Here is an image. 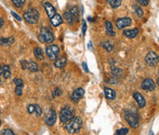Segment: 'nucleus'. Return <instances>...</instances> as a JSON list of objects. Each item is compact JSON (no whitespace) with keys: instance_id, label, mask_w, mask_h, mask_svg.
<instances>
[{"instance_id":"dca6fc26","label":"nucleus","mask_w":159,"mask_h":135,"mask_svg":"<svg viewBox=\"0 0 159 135\" xmlns=\"http://www.w3.org/2000/svg\"><path fill=\"white\" fill-rule=\"evenodd\" d=\"M138 33H139V30L137 28H134V29H132V30H125L123 31V35L128 39L135 38V37L138 35Z\"/></svg>"},{"instance_id":"6e6552de","label":"nucleus","mask_w":159,"mask_h":135,"mask_svg":"<svg viewBox=\"0 0 159 135\" xmlns=\"http://www.w3.org/2000/svg\"><path fill=\"white\" fill-rule=\"evenodd\" d=\"M21 65V68L23 70H29L30 72L35 73V72H38L39 71V66L38 65L36 64L33 61H26V60H23L20 62Z\"/></svg>"},{"instance_id":"f3484780","label":"nucleus","mask_w":159,"mask_h":135,"mask_svg":"<svg viewBox=\"0 0 159 135\" xmlns=\"http://www.w3.org/2000/svg\"><path fill=\"white\" fill-rule=\"evenodd\" d=\"M104 93H105V96L107 97L108 99H109V100L115 99V97H116V92H115L114 89L105 87V88H104Z\"/></svg>"},{"instance_id":"c756f323","label":"nucleus","mask_w":159,"mask_h":135,"mask_svg":"<svg viewBox=\"0 0 159 135\" xmlns=\"http://www.w3.org/2000/svg\"><path fill=\"white\" fill-rule=\"evenodd\" d=\"M52 95H53V97H56V96H61L62 95V89H61L60 88H55Z\"/></svg>"},{"instance_id":"20e7f679","label":"nucleus","mask_w":159,"mask_h":135,"mask_svg":"<svg viewBox=\"0 0 159 135\" xmlns=\"http://www.w3.org/2000/svg\"><path fill=\"white\" fill-rule=\"evenodd\" d=\"M23 19L25 21H27L30 24H35L39 21L40 19V13L37 9L35 8H30L25 13L23 14Z\"/></svg>"},{"instance_id":"5701e85b","label":"nucleus","mask_w":159,"mask_h":135,"mask_svg":"<svg viewBox=\"0 0 159 135\" xmlns=\"http://www.w3.org/2000/svg\"><path fill=\"white\" fill-rule=\"evenodd\" d=\"M33 53H34L35 57L37 58L39 61H42V60L44 59V55H43V52H42V48L36 47V48L34 49Z\"/></svg>"},{"instance_id":"bb28decb","label":"nucleus","mask_w":159,"mask_h":135,"mask_svg":"<svg viewBox=\"0 0 159 135\" xmlns=\"http://www.w3.org/2000/svg\"><path fill=\"white\" fill-rule=\"evenodd\" d=\"M108 3L111 7L116 8V7H119L121 5V0H108Z\"/></svg>"},{"instance_id":"c9c22d12","label":"nucleus","mask_w":159,"mask_h":135,"mask_svg":"<svg viewBox=\"0 0 159 135\" xmlns=\"http://www.w3.org/2000/svg\"><path fill=\"white\" fill-rule=\"evenodd\" d=\"M82 22H83V26H82V33H83V35H85V31H87V23H85V21L83 19L82 20Z\"/></svg>"},{"instance_id":"58836bf2","label":"nucleus","mask_w":159,"mask_h":135,"mask_svg":"<svg viewBox=\"0 0 159 135\" xmlns=\"http://www.w3.org/2000/svg\"><path fill=\"white\" fill-rule=\"evenodd\" d=\"M2 76H3V68H2V66H0V85H2V80H1Z\"/></svg>"},{"instance_id":"4be33fe9","label":"nucleus","mask_w":159,"mask_h":135,"mask_svg":"<svg viewBox=\"0 0 159 135\" xmlns=\"http://www.w3.org/2000/svg\"><path fill=\"white\" fill-rule=\"evenodd\" d=\"M100 46L102 48H104L108 53H111V52L113 51V44L111 43V42H109V41L101 42H100Z\"/></svg>"},{"instance_id":"aec40b11","label":"nucleus","mask_w":159,"mask_h":135,"mask_svg":"<svg viewBox=\"0 0 159 135\" xmlns=\"http://www.w3.org/2000/svg\"><path fill=\"white\" fill-rule=\"evenodd\" d=\"M105 28H106V31L108 33V36H111V37H114L116 35L115 31L113 30V26L111 21H106L105 22Z\"/></svg>"},{"instance_id":"0eeeda50","label":"nucleus","mask_w":159,"mask_h":135,"mask_svg":"<svg viewBox=\"0 0 159 135\" xmlns=\"http://www.w3.org/2000/svg\"><path fill=\"white\" fill-rule=\"evenodd\" d=\"M145 63L147 65L149 66H152V67H155L158 65V61H159V56L155 52H150L146 54L145 58Z\"/></svg>"},{"instance_id":"e433bc0d","label":"nucleus","mask_w":159,"mask_h":135,"mask_svg":"<svg viewBox=\"0 0 159 135\" xmlns=\"http://www.w3.org/2000/svg\"><path fill=\"white\" fill-rule=\"evenodd\" d=\"M11 14H12V16H13V17H14L17 20H19V21H21V20H22V19H21V18H20L18 14H16L14 11H11Z\"/></svg>"},{"instance_id":"1a4fd4ad","label":"nucleus","mask_w":159,"mask_h":135,"mask_svg":"<svg viewBox=\"0 0 159 135\" xmlns=\"http://www.w3.org/2000/svg\"><path fill=\"white\" fill-rule=\"evenodd\" d=\"M56 119H57V113L55 110L53 109H51V110H49V112L47 113L46 117H45V123L48 125V126H53L55 124V122H56Z\"/></svg>"},{"instance_id":"2eb2a0df","label":"nucleus","mask_w":159,"mask_h":135,"mask_svg":"<svg viewBox=\"0 0 159 135\" xmlns=\"http://www.w3.org/2000/svg\"><path fill=\"white\" fill-rule=\"evenodd\" d=\"M70 14L72 16V19H73V21H76V22H78L79 21V19H80V12H79V8L78 7L75 6L73 7L71 9H70Z\"/></svg>"},{"instance_id":"39448f33","label":"nucleus","mask_w":159,"mask_h":135,"mask_svg":"<svg viewBox=\"0 0 159 135\" xmlns=\"http://www.w3.org/2000/svg\"><path fill=\"white\" fill-rule=\"evenodd\" d=\"M125 119H126V121L128 122V124L133 128L135 129L139 126V118L137 116L136 113H134L132 110L128 109L125 111Z\"/></svg>"},{"instance_id":"6ab92c4d","label":"nucleus","mask_w":159,"mask_h":135,"mask_svg":"<svg viewBox=\"0 0 159 135\" xmlns=\"http://www.w3.org/2000/svg\"><path fill=\"white\" fill-rule=\"evenodd\" d=\"M51 23L53 27H58L63 23V18L59 14H55L52 19H51Z\"/></svg>"},{"instance_id":"f257e3e1","label":"nucleus","mask_w":159,"mask_h":135,"mask_svg":"<svg viewBox=\"0 0 159 135\" xmlns=\"http://www.w3.org/2000/svg\"><path fill=\"white\" fill-rule=\"evenodd\" d=\"M83 126V119L81 117H75L72 120L67 122V124L65 125L66 131L71 133V134H75L78 133Z\"/></svg>"},{"instance_id":"ea45409f","label":"nucleus","mask_w":159,"mask_h":135,"mask_svg":"<svg viewBox=\"0 0 159 135\" xmlns=\"http://www.w3.org/2000/svg\"><path fill=\"white\" fill-rule=\"evenodd\" d=\"M4 24H5V20L1 18V19H0V29L4 26Z\"/></svg>"},{"instance_id":"f704fd0d","label":"nucleus","mask_w":159,"mask_h":135,"mask_svg":"<svg viewBox=\"0 0 159 135\" xmlns=\"http://www.w3.org/2000/svg\"><path fill=\"white\" fill-rule=\"evenodd\" d=\"M136 2L139 3L141 6H147V5L149 4V1H148V0H137Z\"/></svg>"},{"instance_id":"a19ab883","label":"nucleus","mask_w":159,"mask_h":135,"mask_svg":"<svg viewBox=\"0 0 159 135\" xmlns=\"http://www.w3.org/2000/svg\"><path fill=\"white\" fill-rule=\"evenodd\" d=\"M88 49L90 51H93V46H92V42H89V43L88 44Z\"/></svg>"},{"instance_id":"a211bd4d","label":"nucleus","mask_w":159,"mask_h":135,"mask_svg":"<svg viewBox=\"0 0 159 135\" xmlns=\"http://www.w3.org/2000/svg\"><path fill=\"white\" fill-rule=\"evenodd\" d=\"M67 63V59L66 57L63 56V57H58L55 61H54V66L57 68H64L66 65Z\"/></svg>"},{"instance_id":"79ce46f5","label":"nucleus","mask_w":159,"mask_h":135,"mask_svg":"<svg viewBox=\"0 0 159 135\" xmlns=\"http://www.w3.org/2000/svg\"><path fill=\"white\" fill-rule=\"evenodd\" d=\"M1 123H2V122H1V119H0V126H1Z\"/></svg>"},{"instance_id":"ddd939ff","label":"nucleus","mask_w":159,"mask_h":135,"mask_svg":"<svg viewBox=\"0 0 159 135\" xmlns=\"http://www.w3.org/2000/svg\"><path fill=\"white\" fill-rule=\"evenodd\" d=\"M43 5V7L45 8V11H46V13L48 15V17L52 19L55 14H56V9L55 7L50 3V2H43L42 3Z\"/></svg>"},{"instance_id":"4468645a","label":"nucleus","mask_w":159,"mask_h":135,"mask_svg":"<svg viewBox=\"0 0 159 135\" xmlns=\"http://www.w3.org/2000/svg\"><path fill=\"white\" fill-rule=\"evenodd\" d=\"M132 96H133V97H134V99L136 100V102H137L139 108H143V107L145 106V104H146L145 99H144L143 96L141 93H139V92H134Z\"/></svg>"},{"instance_id":"7c9ffc66","label":"nucleus","mask_w":159,"mask_h":135,"mask_svg":"<svg viewBox=\"0 0 159 135\" xmlns=\"http://www.w3.org/2000/svg\"><path fill=\"white\" fill-rule=\"evenodd\" d=\"M129 132V130L127 128H121L119 131H117V135H126Z\"/></svg>"},{"instance_id":"9d476101","label":"nucleus","mask_w":159,"mask_h":135,"mask_svg":"<svg viewBox=\"0 0 159 135\" xmlns=\"http://www.w3.org/2000/svg\"><path fill=\"white\" fill-rule=\"evenodd\" d=\"M156 88V85L151 78H145L142 83V88L145 91H154Z\"/></svg>"},{"instance_id":"393cba45","label":"nucleus","mask_w":159,"mask_h":135,"mask_svg":"<svg viewBox=\"0 0 159 135\" xmlns=\"http://www.w3.org/2000/svg\"><path fill=\"white\" fill-rule=\"evenodd\" d=\"M132 8H133V11L134 13H135L139 18H142L143 16V8L140 7V6H137V5H132Z\"/></svg>"},{"instance_id":"f8f14e48","label":"nucleus","mask_w":159,"mask_h":135,"mask_svg":"<svg viewBox=\"0 0 159 135\" xmlns=\"http://www.w3.org/2000/svg\"><path fill=\"white\" fill-rule=\"evenodd\" d=\"M84 94H85L84 88H77L76 90H74V92H73L72 95H71V99H72V101L75 102V103L78 102V101L82 99V96H84Z\"/></svg>"},{"instance_id":"37998d69","label":"nucleus","mask_w":159,"mask_h":135,"mask_svg":"<svg viewBox=\"0 0 159 135\" xmlns=\"http://www.w3.org/2000/svg\"><path fill=\"white\" fill-rule=\"evenodd\" d=\"M0 113H1V110H0Z\"/></svg>"},{"instance_id":"b1692460","label":"nucleus","mask_w":159,"mask_h":135,"mask_svg":"<svg viewBox=\"0 0 159 135\" xmlns=\"http://www.w3.org/2000/svg\"><path fill=\"white\" fill-rule=\"evenodd\" d=\"M3 68V76L5 79H7L11 76V70H10V66L7 65H5L2 66Z\"/></svg>"},{"instance_id":"f03ea898","label":"nucleus","mask_w":159,"mask_h":135,"mask_svg":"<svg viewBox=\"0 0 159 135\" xmlns=\"http://www.w3.org/2000/svg\"><path fill=\"white\" fill-rule=\"evenodd\" d=\"M76 115V110L72 106L66 105L65 106L60 112V120L64 122V123H67L70 120H72L75 118Z\"/></svg>"},{"instance_id":"7ed1b4c3","label":"nucleus","mask_w":159,"mask_h":135,"mask_svg":"<svg viewBox=\"0 0 159 135\" xmlns=\"http://www.w3.org/2000/svg\"><path fill=\"white\" fill-rule=\"evenodd\" d=\"M38 39L40 40L41 42L42 43H47L50 44L54 41V37L52 33V31L46 27H42L40 33L38 35Z\"/></svg>"},{"instance_id":"4c0bfd02","label":"nucleus","mask_w":159,"mask_h":135,"mask_svg":"<svg viewBox=\"0 0 159 135\" xmlns=\"http://www.w3.org/2000/svg\"><path fill=\"white\" fill-rule=\"evenodd\" d=\"M82 67L84 68V70H85V72H87V73L89 72L88 67V65H87V63H85V62H83V63H82Z\"/></svg>"},{"instance_id":"9b49d317","label":"nucleus","mask_w":159,"mask_h":135,"mask_svg":"<svg viewBox=\"0 0 159 135\" xmlns=\"http://www.w3.org/2000/svg\"><path fill=\"white\" fill-rule=\"evenodd\" d=\"M131 24H132V19L129 18V17L120 18V19H118L116 20V27H117L119 30L124 29V28L130 26Z\"/></svg>"},{"instance_id":"423d86ee","label":"nucleus","mask_w":159,"mask_h":135,"mask_svg":"<svg viewBox=\"0 0 159 135\" xmlns=\"http://www.w3.org/2000/svg\"><path fill=\"white\" fill-rule=\"evenodd\" d=\"M46 54L49 57V59L52 60V61H55L60 54V48L55 45V44H52V45H49L46 47Z\"/></svg>"},{"instance_id":"2f4dec72","label":"nucleus","mask_w":159,"mask_h":135,"mask_svg":"<svg viewBox=\"0 0 159 135\" xmlns=\"http://www.w3.org/2000/svg\"><path fill=\"white\" fill-rule=\"evenodd\" d=\"M13 82L15 83L16 87H23L24 88V83H23V81L20 78H15L13 80Z\"/></svg>"},{"instance_id":"cd10ccee","label":"nucleus","mask_w":159,"mask_h":135,"mask_svg":"<svg viewBox=\"0 0 159 135\" xmlns=\"http://www.w3.org/2000/svg\"><path fill=\"white\" fill-rule=\"evenodd\" d=\"M111 73L112 75L115 76V77H117V76H120L121 73H122V71H121V69H120V68H117V67H114V66H112L111 67Z\"/></svg>"},{"instance_id":"72a5a7b5","label":"nucleus","mask_w":159,"mask_h":135,"mask_svg":"<svg viewBox=\"0 0 159 135\" xmlns=\"http://www.w3.org/2000/svg\"><path fill=\"white\" fill-rule=\"evenodd\" d=\"M3 135H15V133L10 129H6L3 131Z\"/></svg>"},{"instance_id":"c85d7f7f","label":"nucleus","mask_w":159,"mask_h":135,"mask_svg":"<svg viewBox=\"0 0 159 135\" xmlns=\"http://www.w3.org/2000/svg\"><path fill=\"white\" fill-rule=\"evenodd\" d=\"M12 3L17 7H22L25 4V0H12Z\"/></svg>"},{"instance_id":"412c9836","label":"nucleus","mask_w":159,"mask_h":135,"mask_svg":"<svg viewBox=\"0 0 159 135\" xmlns=\"http://www.w3.org/2000/svg\"><path fill=\"white\" fill-rule=\"evenodd\" d=\"M15 42L14 37H8V38H1L0 39V45L2 46H10Z\"/></svg>"},{"instance_id":"473e14b6","label":"nucleus","mask_w":159,"mask_h":135,"mask_svg":"<svg viewBox=\"0 0 159 135\" xmlns=\"http://www.w3.org/2000/svg\"><path fill=\"white\" fill-rule=\"evenodd\" d=\"M15 94L17 96H21L23 94V87H16L15 88Z\"/></svg>"},{"instance_id":"a878e982","label":"nucleus","mask_w":159,"mask_h":135,"mask_svg":"<svg viewBox=\"0 0 159 135\" xmlns=\"http://www.w3.org/2000/svg\"><path fill=\"white\" fill-rule=\"evenodd\" d=\"M63 18L67 21V23L69 24V25H73V23H74V21H73V19H72V16L70 14L69 11H65L64 15H63Z\"/></svg>"}]
</instances>
